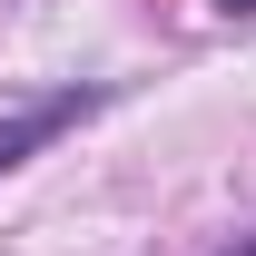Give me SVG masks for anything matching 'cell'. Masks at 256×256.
<instances>
[{"mask_svg":"<svg viewBox=\"0 0 256 256\" xmlns=\"http://www.w3.org/2000/svg\"><path fill=\"white\" fill-rule=\"evenodd\" d=\"M236 256H256V246H236Z\"/></svg>","mask_w":256,"mask_h":256,"instance_id":"3","label":"cell"},{"mask_svg":"<svg viewBox=\"0 0 256 256\" xmlns=\"http://www.w3.org/2000/svg\"><path fill=\"white\" fill-rule=\"evenodd\" d=\"M69 118H79V98H50V108H30V118H0V168H20L30 148H50Z\"/></svg>","mask_w":256,"mask_h":256,"instance_id":"1","label":"cell"},{"mask_svg":"<svg viewBox=\"0 0 256 256\" xmlns=\"http://www.w3.org/2000/svg\"><path fill=\"white\" fill-rule=\"evenodd\" d=\"M226 10H256V0H226Z\"/></svg>","mask_w":256,"mask_h":256,"instance_id":"2","label":"cell"}]
</instances>
